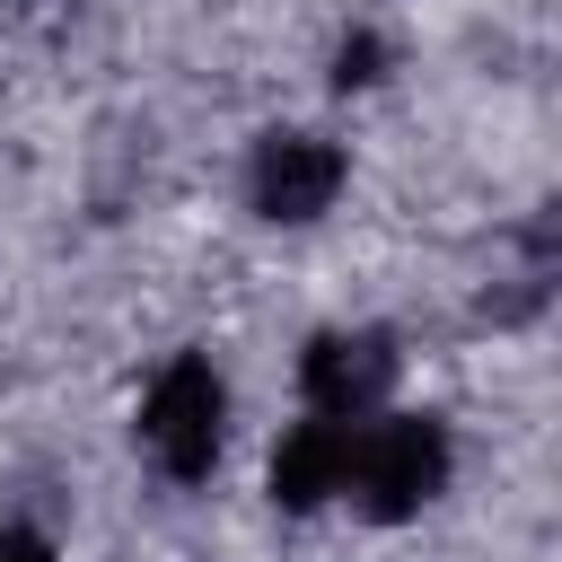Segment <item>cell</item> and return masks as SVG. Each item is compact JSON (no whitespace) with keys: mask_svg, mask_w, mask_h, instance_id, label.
Masks as SVG:
<instances>
[{"mask_svg":"<svg viewBox=\"0 0 562 562\" xmlns=\"http://www.w3.org/2000/svg\"><path fill=\"white\" fill-rule=\"evenodd\" d=\"M378 70H386V44H378V35H351V44L334 53V79H342V88H369Z\"/></svg>","mask_w":562,"mask_h":562,"instance_id":"cell-6","label":"cell"},{"mask_svg":"<svg viewBox=\"0 0 562 562\" xmlns=\"http://www.w3.org/2000/svg\"><path fill=\"white\" fill-rule=\"evenodd\" d=\"M342 193V149L316 132H272L255 149V211L263 220H316Z\"/></svg>","mask_w":562,"mask_h":562,"instance_id":"cell-4","label":"cell"},{"mask_svg":"<svg viewBox=\"0 0 562 562\" xmlns=\"http://www.w3.org/2000/svg\"><path fill=\"white\" fill-rule=\"evenodd\" d=\"M299 386L316 404V422H369L395 395V334L351 325V334H316L299 360Z\"/></svg>","mask_w":562,"mask_h":562,"instance_id":"cell-3","label":"cell"},{"mask_svg":"<svg viewBox=\"0 0 562 562\" xmlns=\"http://www.w3.org/2000/svg\"><path fill=\"white\" fill-rule=\"evenodd\" d=\"M351 430L360 422H299L281 448H272V501L281 509H316L351 483Z\"/></svg>","mask_w":562,"mask_h":562,"instance_id":"cell-5","label":"cell"},{"mask_svg":"<svg viewBox=\"0 0 562 562\" xmlns=\"http://www.w3.org/2000/svg\"><path fill=\"white\" fill-rule=\"evenodd\" d=\"M220 413H228V395H220L211 360L184 351V360H167L158 386L140 395V448H149L176 483H202V474L220 465Z\"/></svg>","mask_w":562,"mask_h":562,"instance_id":"cell-2","label":"cell"},{"mask_svg":"<svg viewBox=\"0 0 562 562\" xmlns=\"http://www.w3.org/2000/svg\"><path fill=\"white\" fill-rule=\"evenodd\" d=\"M0 562H53V544L26 536V527H9V536H0Z\"/></svg>","mask_w":562,"mask_h":562,"instance_id":"cell-7","label":"cell"},{"mask_svg":"<svg viewBox=\"0 0 562 562\" xmlns=\"http://www.w3.org/2000/svg\"><path fill=\"white\" fill-rule=\"evenodd\" d=\"M448 483V430L422 422V413H395V422H360L351 430V501L369 518H413L430 492Z\"/></svg>","mask_w":562,"mask_h":562,"instance_id":"cell-1","label":"cell"}]
</instances>
